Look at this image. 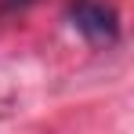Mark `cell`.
I'll use <instances>...</instances> for the list:
<instances>
[{"instance_id":"6da1fadb","label":"cell","mask_w":134,"mask_h":134,"mask_svg":"<svg viewBox=\"0 0 134 134\" xmlns=\"http://www.w3.org/2000/svg\"><path fill=\"white\" fill-rule=\"evenodd\" d=\"M69 25L83 33L91 44H116L120 40V15L112 4L102 0H72L69 4Z\"/></svg>"},{"instance_id":"7a4b0ae2","label":"cell","mask_w":134,"mask_h":134,"mask_svg":"<svg viewBox=\"0 0 134 134\" xmlns=\"http://www.w3.org/2000/svg\"><path fill=\"white\" fill-rule=\"evenodd\" d=\"M33 0H0V7L4 11H18V7H29Z\"/></svg>"}]
</instances>
